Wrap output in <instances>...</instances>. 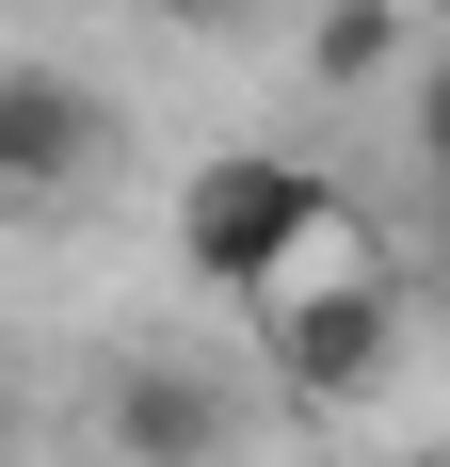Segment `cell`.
Instances as JSON below:
<instances>
[{"label":"cell","mask_w":450,"mask_h":467,"mask_svg":"<svg viewBox=\"0 0 450 467\" xmlns=\"http://www.w3.org/2000/svg\"><path fill=\"white\" fill-rule=\"evenodd\" d=\"M258 355H273V387H290V403H370V387H386V355H403V290L338 242L322 275H290V290L258 306Z\"/></svg>","instance_id":"obj_2"},{"label":"cell","mask_w":450,"mask_h":467,"mask_svg":"<svg viewBox=\"0 0 450 467\" xmlns=\"http://www.w3.org/2000/svg\"><path fill=\"white\" fill-rule=\"evenodd\" d=\"M418 161H435V193H450V48L418 65Z\"/></svg>","instance_id":"obj_6"},{"label":"cell","mask_w":450,"mask_h":467,"mask_svg":"<svg viewBox=\"0 0 450 467\" xmlns=\"http://www.w3.org/2000/svg\"><path fill=\"white\" fill-rule=\"evenodd\" d=\"M338 193L290 161V145H225V161H193V193H178V258H193V290H241V306H273V290L306 275V258H338Z\"/></svg>","instance_id":"obj_1"},{"label":"cell","mask_w":450,"mask_h":467,"mask_svg":"<svg viewBox=\"0 0 450 467\" xmlns=\"http://www.w3.org/2000/svg\"><path fill=\"white\" fill-rule=\"evenodd\" d=\"M97 435L129 467H225V435H241V387L193 371V355H129V371L97 387Z\"/></svg>","instance_id":"obj_3"},{"label":"cell","mask_w":450,"mask_h":467,"mask_svg":"<svg viewBox=\"0 0 450 467\" xmlns=\"http://www.w3.org/2000/svg\"><path fill=\"white\" fill-rule=\"evenodd\" d=\"M81 161H97V97L65 81V65H16L0 81V193H81Z\"/></svg>","instance_id":"obj_4"},{"label":"cell","mask_w":450,"mask_h":467,"mask_svg":"<svg viewBox=\"0 0 450 467\" xmlns=\"http://www.w3.org/2000/svg\"><path fill=\"white\" fill-rule=\"evenodd\" d=\"M306 65H322V81H370V65H386V0H322Z\"/></svg>","instance_id":"obj_5"},{"label":"cell","mask_w":450,"mask_h":467,"mask_svg":"<svg viewBox=\"0 0 450 467\" xmlns=\"http://www.w3.org/2000/svg\"><path fill=\"white\" fill-rule=\"evenodd\" d=\"M145 16H241V0H145Z\"/></svg>","instance_id":"obj_7"}]
</instances>
